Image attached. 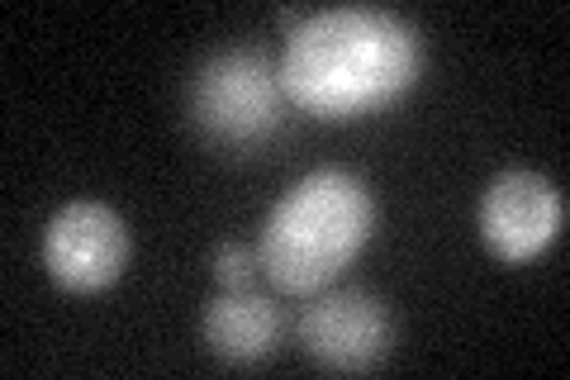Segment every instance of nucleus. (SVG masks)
Returning a JSON list of instances; mask_svg holds the SVG:
<instances>
[{"instance_id": "f257e3e1", "label": "nucleus", "mask_w": 570, "mask_h": 380, "mask_svg": "<svg viewBox=\"0 0 570 380\" xmlns=\"http://www.w3.org/2000/svg\"><path fill=\"white\" fill-rule=\"evenodd\" d=\"M423 71V43L414 25L390 10L337 6L305 14L276 67L281 90L295 110L318 119H356L395 105Z\"/></svg>"}, {"instance_id": "f03ea898", "label": "nucleus", "mask_w": 570, "mask_h": 380, "mask_svg": "<svg viewBox=\"0 0 570 380\" xmlns=\"http://www.w3.org/2000/svg\"><path fill=\"white\" fill-rule=\"evenodd\" d=\"M376 205L366 181L352 172H309L266 214L257 266L281 295H318L356 262V252L371 243Z\"/></svg>"}, {"instance_id": "7ed1b4c3", "label": "nucleus", "mask_w": 570, "mask_h": 380, "mask_svg": "<svg viewBox=\"0 0 570 380\" xmlns=\"http://www.w3.org/2000/svg\"><path fill=\"white\" fill-rule=\"evenodd\" d=\"M190 124L205 143L228 153H257L285 124V90L262 52H219L190 81Z\"/></svg>"}, {"instance_id": "20e7f679", "label": "nucleus", "mask_w": 570, "mask_h": 380, "mask_svg": "<svg viewBox=\"0 0 570 380\" xmlns=\"http://www.w3.org/2000/svg\"><path fill=\"white\" fill-rule=\"evenodd\" d=\"M295 338L314 367L337 376L376 371L395 348V314L385 310L381 295L347 285V291H318L295 323Z\"/></svg>"}, {"instance_id": "39448f33", "label": "nucleus", "mask_w": 570, "mask_h": 380, "mask_svg": "<svg viewBox=\"0 0 570 380\" xmlns=\"http://www.w3.org/2000/svg\"><path fill=\"white\" fill-rule=\"evenodd\" d=\"M134 238L110 205L71 201L43 228V266L48 276L71 295L110 291L129 266Z\"/></svg>"}, {"instance_id": "423d86ee", "label": "nucleus", "mask_w": 570, "mask_h": 380, "mask_svg": "<svg viewBox=\"0 0 570 380\" xmlns=\"http://www.w3.org/2000/svg\"><path fill=\"white\" fill-rule=\"evenodd\" d=\"M480 238L499 262L523 266L561 238L566 195L538 172H504L494 176L475 210Z\"/></svg>"}, {"instance_id": "0eeeda50", "label": "nucleus", "mask_w": 570, "mask_h": 380, "mask_svg": "<svg viewBox=\"0 0 570 380\" xmlns=\"http://www.w3.org/2000/svg\"><path fill=\"white\" fill-rule=\"evenodd\" d=\"M205 348L228 361V367H257V361L276 357L285 342V314L272 295L257 291H224L205 304L200 314Z\"/></svg>"}, {"instance_id": "6e6552de", "label": "nucleus", "mask_w": 570, "mask_h": 380, "mask_svg": "<svg viewBox=\"0 0 570 380\" xmlns=\"http://www.w3.org/2000/svg\"><path fill=\"white\" fill-rule=\"evenodd\" d=\"M209 271L224 291H247V285H253V271H257V252L247 243H219L209 257Z\"/></svg>"}]
</instances>
